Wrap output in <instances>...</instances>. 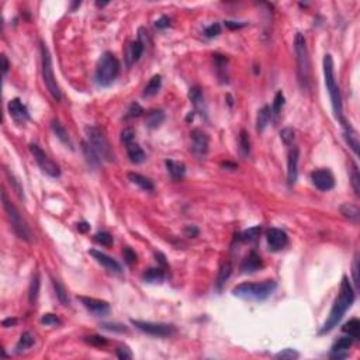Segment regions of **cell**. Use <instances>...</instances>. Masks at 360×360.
Wrapping results in <instances>:
<instances>
[{"mask_svg": "<svg viewBox=\"0 0 360 360\" xmlns=\"http://www.w3.org/2000/svg\"><path fill=\"white\" fill-rule=\"evenodd\" d=\"M9 113L12 115V118L17 123V124H24L30 120V113L24 103L20 99H12L7 104Z\"/></svg>", "mask_w": 360, "mask_h": 360, "instance_id": "obj_17", "label": "cell"}, {"mask_svg": "<svg viewBox=\"0 0 360 360\" xmlns=\"http://www.w3.org/2000/svg\"><path fill=\"white\" fill-rule=\"evenodd\" d=\"M82 149H83V153H85V156H86V162L87 165H89V168L93 169V171H97L100 163L99 155L95 152V149L92 148L87 142H83V144H82Z\"/></svg>", "mask_w": 360, "mask_h": 360, "instance_id": "obj_31", "label": "cell"}, {"mask_svg": "<svg viewBox=\"0 0 360 360\" xmlns=\"http://www.w3.org/2000/svg\"><path fill=\"white\" fill-rule=\"evenodd\" d=\"M144 113V109L138 104V103H131L130 104V107H128V110L125 113L124 115V120H131V118H135V117H139L141 114Z\"/></svg>", "mask_w": 360, "mask_h": 360, "instance_id": "obj_43", "label": "cell"}, {"mask_svg": "<svg viewBox=\"0 0 360 360\" xmlns=\"http://www.w3.org/2000/svg\"><path fill=\"white\" fill-rule=\"evenodd\" d=\"M104 329H109V331H117V332H128V329L125 328V325L121 323H112V322H104L101 325Z\"/></svg>", "mask_w": 360, "mask_h": 360, "instance_id": "obj_52", "label": "cell"}, {"mask_svg": "<svg viewBox=\"0 0 360 360\" xmlns=\"http://www.w3.org/2000/svg\"><path fill=\"white\" fill-rule=\"evenodd\" d=\"M312 185L321 191H329L335 187V177L328 169H318L311 173Z\"/></svg>", "mask_w": 360, "mask_h": 360, "instance_id": "obj_12", "label": "cell"}, {"mask_svg": "<svg viewBox=\"0 0 360 360\" xmlns=\"http://www.w3.org/2000/svg\"><path fill=\"white\" fill-rule=\"evenodd\" d=\"M270 121H272V109L269 106H263L261 110L258 112V118H256V130H258V133H263Z\"/></svg>", "mask_w": 360, "mask_h": 360, "instance_id": "obj_27", "label": "cell"}, {"mask_svg": "<svg viewBox=\"0 0 360 360\" xmlns=\"http://www.w3.org/2000/svg\"><path fill=\"white\" fill-rule=\"evenodd\" d=\"M1 62H3V76H6L7 72H9V68H10V65H9V61H7V58H6V55H1Z\"/></svg>", "mask_w": 360, "mask_h": 360, "instance_id": "obj_58", "label": "cell"}, {"mask_svg": "<svg viewBox=\"0 0 360 360\" xmlns=\"http://www.w3.org/2000/svg\"><path fill=\"white\" fill-rule=\"evenodd\" d=\"M77 229H79L80 232H87V231L90 229V225L87 223H85V221H83V223H79L77 224Z\"/></svg>", "mask_w": 360, "mask_h": 360, "instance_id": "obj_60", "label": "cell"}, {"mask_svg": "<svg viewBox=\"0 0 360 360\" xmlns=\"http://www.w3.org/2000/svg\"><path fill=\"white\" fill-rule=\"evenodd\" d=\"M128 180L131 182V183H134V185H137L141 190H144V191H153L155 190V185H153V182L148 179V177H145V176H142V174L139 173H135V172H130L128 173Z\"/></svg>", "mask_w": 360, "mask_h": 360, "instance_id": "obj_22", "label": "cell"}, {"mask_svg": "<svg viewBox=\"0 0 360 360\" xmlns=\"http://www.w3.org/2000/svg\"><path fill=\"white\" fill-rule=\"evenodd\" d=\"M189 99L191 100L194 109L200 112V114H206V104H204V96L199 86H193L189 92Z\"/></svg>", "mask_w": 360, "mask_h": 360, "instance_id": "obj_23", "label": "cell"}, {"mask_svg": "<svg viewBox=\"0 0 360 360\" xmlns=\"http://www.w3.org/2000/svg\"><path fill=\"white\" fill-rule=\"evenodd\" d=\"M165 121V113L162 110H149L145 115V127L149 130H155Z\"/></svg>", "mask_w": 360, "mask_h": 360, "instance_id": "obj_28", "label": "cell"}, {"mask_svg": "<svg viewBox=\"0 0 360 360\" xmlns=\"http://www.w3.org/2000/svg\"><path fill=\"white\" fill-rule=\"evenodd\" d=\"M86 342H89L90 345H95V346H104V345H107V339L104 336L100 335L87 336Z\"/></svg>", "mask_w": 360, "mask_h": 360, "instance_id": "obj_50", "label": "cell"}, {"mask_svg": "<svg viewBox=\"0 0 360 360\" xmlns=\"http://www.w3.org/2000/svg\"><path fill=\"white\" fill-rule=\"evenodd\" d=\"M262 267H263L262 258L255 252V250H252L248 256L244 259L242 265H241V270H242L244 273H255V272L261 270Z\"/></svg>", "mask_w": 360, "mask_h": 360, "instance_id": "obj_18", "label": "cell"}, {"mask_svg": "<svg viewBox=\"0 0 360 360\" xmlns=\"http://www.w3.org/2000/svg\"><path fill=\"white\" fill-rule=\"evenodd\" d=\"M341 212L343 214V217H345V218H348L349 221H352V223H355V224L359 223L360 211L356 206L346 203V204H343V206L341 207Z\"/></svg>", "mask_w": 360, "mask_h": 360, "instance_id": "obj_36", "label": "cell"}, {"mask_svg": "<svg viewBox=\"0 0 360 360\" xmlns=\"http://www.w3.org/2000/svg\"><path fill=\"white\" fill-rule=\"evenodd\" d=\"M294 50L297 55V75L298 83L303 92H310L311 89V62L310 54L307 48V41L305 37L297 33L296 39H294Z\"/></svg>", "mask_w": 360, "mask_h": 360, "instance_id": "obj_3", "label": "cell"}, {"mask_svg": "<svg viewBox=\"0 0 360 360\" xmlns=\"http://www.w3.org/2000/svg\"><path fill=\"white\" fill-rule=\"evenodd\" d=\"M144 50H145V44L142 42V41H134V42H131L130 44V47H128V50H127V65L128 66H133L134 63L138 62L139 61V58L142 57V54H144Z\"/></svg>", "mask_w": 360, "mask_h": 360, "instance_id": "obj_20", "label": "cell"}, {"mask_svg": "<svg viewBox=\"0 0 360 360\" xmlns=\"http://www.w3.org/2000/svg\"><path fill=\"white\" fill-rule=\"evenodd\" d=\"M232 274V265L231 262H224L218 270V276H217V288L221 290L223 286L227 283V280L231 277Z\"/></svg>", "mask_w": 360, "mask_h": 360, "instance_id": "obj_34", "label": "cell"}, {"mask_svg": "<svg viewBox=\"0 0 360 360\" xmlns=\"http://www.w3.org/2000/svg\"><path fill=\"white\" fill-rule=\"evenodd\" d=\"M131 323L142 331L144 334H148L151 336H158V338H169L174 335L176 328L172 323L163 322H152V321H139V320H131Z\"/></svg>", "mask_w": 360, "mask_h": 360, "instance_id": "obj_9", "label": "cell"}, {"mask_svg": "<svg viewBox=\"0 0 360 360\" xmlns=\"http://www.w3.org/2000/svg\"><path fill=\"white\" fill-rule=\"evenodd\" d=\"M276 282L265 280L262 283H242L234 287L232 296L248 301H265L273 294L276 290Z\"/></svg>", "mask_w": 360, "mask_h": 360, "instance_id": "obj_4", "label": "cell"}, {"mask_svg": "<svg viewBox=\"0 0 360 360\" xmlns=\"http://www.w3.org/2000/svg\"><path fill=\"white\" fill-rule=\"evenodd\" d=\"M36 343V338L34 335L31 334V332H24V334H21L20 336V339H19V342H17V345H16V353L17 355H21L23 352L25 350H28V349L31 348L33 345Z\"/></svg>", "mask_w": 360, "mask_h": 360, "instance_id": "obj_32", "label": "cell"}, {"mask_svg": "<svg viewBox=\"0 0 360 360\" xmlns=\"http://www.w3.org/2000/svg\"><path fill=\"white\" fill-rule=\"evenodd\" d=\"M220 33H221V25L218 24V23H214V24L208 25V27L204 30V36L207 38L217 37Z\"/></svg>", "mask_w": 360, "mask_h": 360, "instance_id": "obj_47", "label": "cell"}, {"mask_svg": "<svg viewBox=\"0 0 360 360\" xmlns=\"http://www.w3.org/2000/svg\"><path fill=\"white\" fill-rule=\"evenodd\" d=\"M266 239H267L269 249L272 252H279V250L286 248L287 244H288V236L280 228H270L266 234Z\"/></svg>", "mask_w": 360, "mask_h": 360, "instance_id": "obj_15", "label": "cell"}, {"mask_svg": "<svg viewBox=\"0 0 360 360\" xmlns=\"http://www.w3.org/2000/svg\"><path fill=\"white\" fill-rule=\"evenodd\" d=\"M171 25V19L168 16H162L159 20L155 21V27L159 28V30H163V28H168Z\"/></svg>", "mask_w": 360, "mask_h": 360, "instance_id": "obj_54", "label": "cell"}, {"mask_svg": "<svg viewBox=\"0 0 360 360\" xmlns=\"http://www.w3.org/2000/svg\"><path fill=\"white\" fill-rule=\"evenodd\" d=\"M41 323L45 326H57V325H61V320L54 314H44L41 318Z\"/></svg>", "mask_w": 360, "mask_h": 360, "instance_id": "obj_45", "label": "cell"}, {"mask_svg": "<svg viewBox=\"0 0 360 360\" xmlns=\"http://www.w3.org/2000/svg\"><path fill=\"white\" fill-rule=\"evenodd\" d=\"M52 284H54V288H55V296L59 300V303L65 307H68L71 304V300H69V296H68V291H66L65 286L57 279L52 280Z\"/></svg>", "mask_w": 360, "mask_h": 360, "instance_id": "obj_35", "label": "cell"}, {"mask_svg": "<svg viewBox=\"0 0 360 360\" xmlns=\"http://www.w3.org/2000/svg\"><path fill=\"white\" fill-rule=\"evenodd\" d=\"M353 303H355V290H353V286L349 282L348 276H343L339 293H338V297H336L335 303L332 305V310L329 312V317L323 322L322 328L320 329L318 334L325 335V334H329L332 329H335L338 323L342 321L343 315L352 307Z\"/></svg>", "mask_w": 360, "mask_h": 360, "instance_id": "obj_1", "label": "cell"}, {"mask_svg": "<svg viewBox=\"0 0 360 360\" xmlns=\"http://www.w3.org/2000/svg\"><path fill=\"white\" fill-rule=\"evenodd\" d=\"M120 74V62L113 52H104L96 66V83L101 87L112 86Z\"/></svg>", "mask_w": 360, "mask_h": 360, "instance_id": "obj_5", "label": "cell"}, {"mask_svg": "<svg viewBox=\"0 0 360 360\" xmlns=\"http://www.w3.org/2000/svg\"><path fill=\"white\" fill-rule=\"evenodd\" d=\"M162 87V76L161 75H155L152 76V79L148 82V85L144 89V93L142 96L144 97H153L159 93Z\"/></svg>", "mask_w": 360, "mask_h": 360, "instance_id": "obj_29", "label": "cell"}, {"mask_svg": "<svg viewBox=\"0 0 360 360\" xmlns=\"http://www.w3.org/2000/svg\"><path fill=\"white\" fill-rule=\"evenodd\" d=\"M186 235L190 236V238H194V236L199 235V229H197L196 227H187Z\"/></svg>", "mask_w": 360, "mask_h": 360, "instance_id": "obj_57", "label": "cell"}, {"mask_svg": "<svg viewBox=\"0 0 360 360\" xmlns=\"http://www.w3.org/2000/svg\"><path fill=\"white\" fill-rule=\"evenodd\" d=\"M280 139L283 141L284 145H291L293 141H294V130L293 128H283L280 131Z\"/></svg>", "mask_w": 360, "mask_h": 360, "instance_id": "obj_44", "label": "cell"}, {"mask_svg": "<svg viewBox=\"0 0 360 360\" xmlns=\"http://www.w3.org/2000/svg\"><path fill=\"white\" fill-rule=\"evenodd\" d=\"M123 256H124V261L128 265H134L137 262V253L130 248V246H125L124 250H123Z\"/></svg>", "mask_w": 360, "mask_h": 360, "instance_id": "obj_49", "label": "cell"}, {"mask_svg": "<svg viewBox=\"0 0 360 360\" xmlns=\"http://www.w3.org/2000/svg\"><path fill=\"white\" fill-rule=\"evenodd\" d=\"M51 127H52V131H54V134L57 135V138L65 144V145H68L69 148L72 149L74 148V144H72V141H71V137H69V134H68V131L65 130V127L61 124V121H58V120H52V123H51Z\"/></svg>", "mask_w": 360, "mask_h": 360, "instance_id": "obj_26", "label": "cell"}, {"mask_svg": "<svg viewBox=\"0 0 360 360\" xmlns=\"http://www.w3.org/2000/svg\"><path fill=\"white\" fill-rule=\"evenodd\" d=\"M225 25L229 28V30H238V28H242V27H245L246 23H239V21H229V20H227V21H224Z\"/></svg>", "mask_w": 360, "mask_h": 360, "instance_id": "obj_56", "label": "cell"}, {"mask_svg": "<svg viewBox=\"0 0 360 360\" xmlns=\"http://www.w3.org/2000/svg\"><path fill=\"white\" fill-rule=\"evenodd\" d=\"M190 138H191V152L199 159L206 158L208 153V145H210V138L207 135V133H204L200 128H194L190 133Z\"/></svg>", "mask_w": 360, "mask_h": 360, "instance_id": "obj_11", "label": "cell"}, {"mask_svg": "<svg viewBox=\"0 0 360 360\" xmlns=\"http://www.w3.org/2000/svg\"><path fill=\"white\" fill-rule=\"evenodd\" d=\"M80 4H82L80 1H75V3H72V7H71V10H72V12H75V9H77V7H79Z\"/></svg>", "mask_w": 360, "mask_h": 360, "instance_id": "obj_61", "label": "cell"}, {"mask_svg": "<svg viewBox=\"0 0 360 360\" xmlns=\"http://www.w3.org/2000/svg\"><path fill=\"white\" fill-rule=\"evenodd\" d=\"M117 358L121 360L133 359V352L127 348V346H120V348L117 349Z\"/></svg>", "mask_w": 360, "mask_h": 360, "instance_id": "obj_53", "label": "cell"}, {"mask_svg": "<svg viewBox=\"0 0 360 360\" xmlns=\"http://www.w3.org/2000/svg\"><path fill=\"white\" fill-rule=\"evenodd\" d=\"M323 77H325V86L329 93L331 103H332V110L335 114L336 120H339L342 124L346 123L343 118V104H342V96L341 90L336 83L335 79V69H334V59L329 54L323 57Z\"/></svg>", "mask_w": 360, "mask_h": 360, "instance_id": "obj_2", "label": "cell"}, {"mask_svg": "<svg viewBox=\"0 0 360 360\" xmlns=\"http://www.w3.org/2000/svg\"><path fill=\"white\" fill-rule=\"evenodd\" d=\"M127 155H128L130 161L133 162V163H135V165L142 163V162L145 161V158H147L145 156V152L134 141L130 142V144H127Z\"/></svg>", "mask_w": 360, "mask_h": 360, "instance_id": "obj_24", "label": "cell"}, {"mask_svg": "<svg viewBox=\"0 0 360 360\" xmlns=\"http://www.w3.org/2000/svg\"><path fill=\"white\" fill-rule=\"evenodd\" d=\"M284 103H286V99H284V93L282 90H279L276 93L273 100V106H272V118L277 123L279 118H280V114H282V110L284 107Z\"/></svg>", "mask_w": 360, "mask_h": 360, "instance_id": "obj_33", "label": "cell"}, {"mask_svg": "<svg viewBox=\"0 0 360 360\" xmlns=\"http://www.w3.org/2000/svg\"><path fill=\"white\" fill-rule=\"evenodd\" d=\"M86 137L87 144L95 149V152L99 155L100 159L107 162L115 161V155H114L112 144H110L109 138L106 137V133L100 127H95V125L86 127Z\"/></svg>", "mask_w": 360, "mask_h": 360, "instance_id": "obj_6", "label": "cell"}, {"mask_svg": "<svg viewBox=\"0 0 360 360\" xmlns=\"http://www.w3.org/2000/svg\"><path fill=\"white\" fill-rule=\"evenodd\" d=\"M239 155L242 159H248L250 156V151H252V144H250V137L246 130H241L239 133Z\"/></svg>", "mask_w": 360, "mask_h": 360, "instance_id": "obj_25", "label": "cell"}, {"mask_svg": "<svg viewBox=\"0 0 360 360\" xmlns=\"http://www.w3.org/2000/svg\"><path fill=\"white\" fill-rule=\"evenodd\" d=\"M165 166H166V171L171 176V179L173 182H179L185 177L186 174V165L182 163V162L172 161V159H166L165 161Z\"/></svg>", "mask_w": 360, "mask_h": 360, "instance_id": "obj_19", "label": "cell"}, {"mask_svg": "<svg viewBox=\"0 0 360 360\" xmlns=\"http://www.w3.org/2000/svg\"><path fill=\"white\" fill-rule=\"evenodd\" d=\"M95 241L97 244H100V245H103V246H112L113 242H114L112 234L107 232V231H100V232H97L95 235Z\"/></svg>", "mask_w": 360, "mask_h": 360, "instance_id": "obj_42", "label": "cell"}, {"mask_svg": "<svg viewBox=\"0 0 360 360\" xmlns=\"http://www.w3.org/2000/svg\"><path fill=\"white\" fill-rule=\"evenodd\" d=\"M41 63H42V77H44V83L51 93V96L57 101H59L62 97L59 85L57 82V77L54 74V65H52V58H51L50 50L47 47L45 42L41 41Z\"/></svg>", "mask_w": 360, "mask_h": 360, "instance_id": "obj_8", "label": "cell"}, {"mask_svg": "<svg viewBox=\"0 0 360 360\" xmlns=\"http://www.w3.org/2000/svg\"><path fill=\"white\" fill-rule=\"evenodd\" d=\"M39 286H41V282H39V274L36 273L31 283H30V288H28V298H30V303L34 305L37 303L38 296H39Z\"/></svg>", "mask_w": 360, "mask_h": 360, "instance_id": "obj_38", "label": "cell"}, {"mask_svg": "<svg viewBox=\"0 0 360 360\" xmlns=\"http://www.w3.org/2000/svg\"><path fill=\"white\" fill-rule=\"evenodd\" d=\"M350 179H352V186L356 193V196H360V174L359 169L356 166V163H352V169H350Z\"/></svg>", "mask_w": 360, "mask_h": 360, "instance_id": "obj_41", "label": "cell"}, {"mask_svg": "<svg viewBox=\"0 0 360 360\" xmlns=\"http://www.w3.org/2000/svg\"><path fill=\"white\" fill-rule=\"evenodd\" d=\"M342 331H343V332H345L348 336H350L352 339H359L360 321L358 320V318L350 320L349 322H346L343 326H342Z\"/></svg>", "mask_w": 360, "mask_h": 360, "instance_id": "obj_37", "label": "cell"}, {"mask_svg": "<svg viewBox=\"0 0 360 360\" xmlns=\"http://www.w3.org/2000/svg\"><path fill=\"white\" fill-rule=\"evenodd\" d=\"M134 138H135V131H134V128L127 127V128L123 130V133H121V141L124 142L125 145L130 144V142H133Z\"/></svg>", "mask_w": 360, "mask_h": 360, "instance_id": "obj_48", "label": "cell"}, {"mask_svg": "<svg viewBox=\"0 0 360 360\" xmlns=\"http://www.w3.org/2000/svg\"><path fill=\"white\" fill-rule=\"evenodd\" d=\"M1 201H3L4 211H6V215H7L9 221H10V225H12L14 234L19 236L20 239L25 241V242H31L33 241V232H31V229L28 228V225L24 221V218L21 217L20 211L17 210V207L9 200L4 190L1 191Z\"/></svg>", "mask_w": 360, "mask_h": 360, "instance_id": "obj_7", "label": "cell"}, {"mask_svg": "<svg viewBox=\"0 0 360 360\" xmlns=\"http://www.w3.org/2000/svg\"><path fill=\"white\" fill-rule=\"evenodd\" d=\"M6 173H7V177H9V182H10V185H13L14 186V189H16V193L20 196V199H24V194H23V189H21V186H20V183L17 182V179L13 176L7 169H6Z\"/></svg>", "mask_w": 360, "mask_h": 360, "instance_id": "obj_51", "label": "cell"}, {"mask_svg": "<svg viewBox=\"0 0 360 360\" xmlns=\"http://www.w3.org/2000/svg\"><path fill=\"white\" fill-rule=\"evenodd\" d=\"M353 339L350 336H343L339 338L332 346V353H348L349 348L352 346Z\"/></svg>", "mask_w": 360, "mask_h": 360, "instance_id": "obj_39", "label": "cell"}, {"mask_svg": "<svg viewBox=\"0 0 360 360\" xmlns=\"http://www.w3.org/2000/svg\"><path fill=\"white\" fill-rule=\"evenodd\" d=\"M30 152L34 156L37 165L41 168V171L44 173H47L51 177H55V179L61 176V168L51 159L39 145H37V144H30Z\"/></svg>", "mask_w": 360, "mask_h": 360, "instance_id": "obj_10", "label": "cell"}, {"mask_svg": "<svg viewBox=\"0 0 360 360\" xmlns=\"http://www.w3.org/2000/svg\"><path fill=\"white\" fill-rule=\"evenodd\" d=\"M17 323V320L16 318H7V320H4L1 325L4 326V328H10V326H14Z\"/></svg>", "mask_w": 360, "mask_h": 360, "instance_id": "obj_59", "label": "cell"}, {"mask_svg": "<svg viewBox=\"0 0 360 360\" xmlns=\"http://www.w3.org/2000/svg\"><path fill=\"white\" fill-rule=\"evenodd\" d=\"M89 253L93 256L95 261L97 262L99 265H101L106 270H109L110 273L115 274L123 273V266L115 261V259H113L112 256H109V255H106V253H103V252H100V250H96V249H90Z\"/></svg>", "mask_w": 360, "mask_h": 360, "instance_id": "obj_16", "label": "cell"}, {"mask_svg": "<svg viewBox=\"0 0 360 360\" xmlns=\"http://www.w3.org/2000/svg\"><path fill=\"white\" fill-rule=\"evenodd\" d=\"M298 356V352H296L294 349H290L287 348L284 350H282V352H279L277 355H276V358L277 359H297Z\"/></svg>", "mask_w": 360, "mask_h": 360, "instance_id": "obj_46", "label": "cell"}, {"mask_svg": "<svg viewBox=\"0 0 360 360\" xmlns=\"http://www.w3.org/2000/svg\"><path fill=\"white\" fill-rule=\"evenodd\" d=\"M298 161H300V149L293 145L288 151V159H287V185L293 187L297 183L298 177Z\"/></svg>", "mask_w": 360, "mask_h": 360, "instance_id": "obj_13", "label": "cell"}, {"mask_svg": "<svg viewBox=\"0 0 360 360\" xmlns=\"http://www.w3.org/2000/svg\"><path fill=\"white\" fill-rule=\"evenodd\" d=\"M359 259H358V255L355 256V261H353V283L355 286H359Z\"/></svg>", "mask_w": 360, "mask_h": 360, "instance_id": "obj_55", "label": "cell"}, {"mask_svg": "<svg viewBox=\"0 0 360 360\" xmlns=\"http://www.w3.org/2000/svg\"><path fill=\"white\" fill-rule=\"evenodd\" d=\"M262 231V227L261 225H258V227H253V228H249L246 231H244V232H241V234H238L236 236V239H239V241H242V242H252V241H255L259 234H261Z\"/></svg>", "mask_w": 360, "mask_h": 360, "instance_id": "obj_40", "label": "cell"}, {"mask_svg": "<svg viewBox=\"0 0 360 360\" xmlns=\"http://www.w3.org/2000/svg\"><path fill=\"white\" fill-rule=\"evenodd\" d=\"M79 300L83 304V307L95 317H106L110 312V304L103 300L93 297H79Z\"/></svg>", "mask_w": 360, "mask_h": 360, "instance_id": "obj_14", "label": "cell"}, {"mask_svg": "<svg viewBox=\"0 0 360 360\" xmlns=\"http://www.w3.org/2000/svg\"><path fill=\"white\" fill-rule=\"evenodd\" d=\"M342 127H343V137H345L346 144L355 152V155H358L359 153V135H358V133L348 123H343Z\"/></svg>", "mask_w": 360, "mask_h": 360, "instance_id": "obj_21", "label": "cell"}, {"mask_svg": "<svg viewBox=\"0 0 360 360\" xmlns=\"http://www.w3.org/2000/svg\"><path fill=\"white\" fill-rule=\"evenodd\" d=\"M142 280L145 283H152V284L162 283L165 280V272L162 270L161 267H151L147 272H144Z\"/></svg>", "mask_w": 360, "mask_h": 360, "instance_id": "obj_30", "label": "cell"}]
</instances>
